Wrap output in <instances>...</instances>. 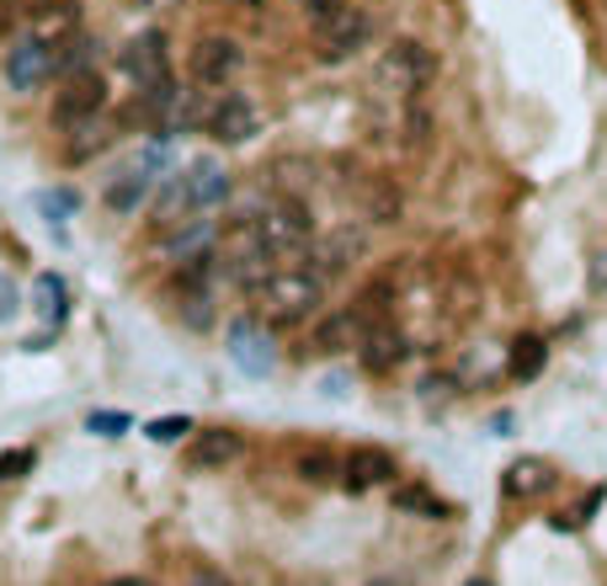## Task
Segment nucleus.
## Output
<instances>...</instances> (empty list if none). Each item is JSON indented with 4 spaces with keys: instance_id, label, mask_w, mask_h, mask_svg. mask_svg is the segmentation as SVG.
<instances>
[{
    "instance_id": "obj_1",
    "label": "nucleus",
    "mask_w": 607,
    "mask_h": 586,
    "mask_svg": "<svg viewBox=\"0 0 607 586\" xmlns=\"http://www.w3.org/2000/svg\"><path fill=\"white\" fill-rule=\"evenodd\" d=\"M256 304H267V326H272V331H293V326H304V320L320 315L325 278L310 272V267H278V272L261 283Z\"/></svg>"
},
{
    "instance_id": "obj_2",
    "label": "nucleus",
    "mask_w": 607,
    "mask_h": 586,
    "mask_svg": "<svg viewBox=\"0 0 607 586\" xmlns=\"http://www.w3.org/2000/svg\"><path fill=\"white\" fill-rule=\"evenodd\" d=\"M310 38L320 48V59L341 65L352 54H363L373 38V22H367L363 5L352 0H310Z\"/></svg>"
},
{
    "instance_id": "obj_3",
    "label": "nucleus",
    "mask_w": 607,
    "mask_h": 586,
    "mask_svg": "<svg viewBox=\"0 0 607 586\" xmlns=\"http://www.w3.org/2000/svg\"><path fill=\"white\" fill-rule=\"evenodd\" d=\"M437 81V54H432V43L421 38H395L384 54H378V65H373V85L378 91H389V96H427V85Z\"/></svg>"
},
{
    "instance_id": "obj_4",
    "label": "nucleus",
    "mask_w": 607,
    "mask_h": 586,
    "mask_svg": "<svg viewBox=\"0 0 607 586\" xmlns=\"http://www.w3.org/2000/svg\"><path fill=\"white\" fill-rule=\"evenodd\" d=\"M102 113H107V75L102 70H85V75H65L59 81V96H54V107H48V124L54 133H81V128L102 124Z\"/></svg>"
},
{
    "instance_id": "obj_5",
    "label": "nucleus",
    "mask_w": 607,
    "mask_h": 586,
    "mask_svg": "<svg viewBox=\"0 0 607 586\" xmlns=\"http://www.w3.org/2000/svg\"><path fill=\"white\" fill-rule=\"evenodd\" d=\"M48 81H59V43L27 27L22 38L5 48V85H11L16 96H33V91H43Z\"/></svg>"
},
{
    "instance_id": "obj_6",
    "label": "nucleus",
    "mask_w": 607,
    "mask_h": 586,
    "mask_svg": "<svg viewBox=\"0 0 607 586\" xmlns=\"http://www.w3.org/2000/svg\"><path fill=\"white\" fill-rule=\"evenodd\" d=\"M245 65V48L241 38H230V33H202L192 43V54H187V81L198 85V91H230L235 75H241Z\"/></svg>"
},
{
    "instance_id": "obj_7",
    "label": "nucleus",
    "mask_w": 607,
    "mask_h": 586,
    "mask_svg": "<svg viewBox=\"0 0 607 586\" xmlns=\"http://www.w3.org/2000/svg\"><path fill=\"white\" fill-rule=\"evenodd\" d=\"M202 128H208L219 144H245V139L261 133V107H256V96H245V91H208Z\"/></svg>"
},
{
    "instance_id": "obj_8",
    "label": "nucleus",
    "mask_w": 607,
    "mask_h": 586,
    "mask_svg": "<svg viewBox=\"0 0 607 586\" xmlns=\"http://www.w3.org/2000/svg\"><path fill=\"white\" fill-rule=\"evenodd\" d=\"M245 459V437L235 426H202L198 437L187 443V464L198 469V474H219V469H230V464Z\"/></svg>"
},
{
    "instance_id": "obj_9",
    "label": "nucleus",
    "mask_w": 607,
    "mask_h": 586,
    "mask_svg": "<svg viewBox=\"0 0 607 586\" xmlns=\"http://www.w3.org/2000/svg\"><path fill=\"white\" fill-rule=\"evenodd\" d=\"M405 358H410V336H405L395 320H384V326H367V331H363V347H358V363H363V374L384 378V374H395Z\"/></svg>"
},
{
    "instance_id": "obj_10",
    "label": "nucleus",
    "mask_w": 607,
    "mask_h": 586,
    "mask_svg": "<svg viewBox=\"0 0 607 586\" xmlns=\"http://www.w3.org/2000/svg\"><path fill=\"white\" fill-rule=\"evenodd\" d=\"M358 209H363V224L373 230H395L405 219V192L395 176H384V171H373L363 176V187H358Z\"/></svg>"
},
{
    "instance_id": "obj_11",
    "label": "nucleus",
    "mask_w": 607,
    "mask_h": 586,
    "mask_svg": "<svg viewBox=\"0 0 607 586\" xmlns=\"http://www.w3.org/2000/svg\"><path fill=\"white\" fill-rule=\"evenodd\" d=\"M341 469H347V454L341 448H330V443H299L293 454H288V474L299 480V485H341Z\"/></svg>"
},
{
    "instance_id": "obj_12",
    "label": "nucleus",
    "mask_w": 607,
    "mask_h": 586,
    "mask_svg": "<svg viewBox=\"0 0 607 586\" xmlns=\"http://www.w3.org/2000/svg\"><path fill=\"white\" fill-rule=\"evenodd\" d=\"M400 480V464L389 448H352L347 454V469H341V485L352 491V496H363V491H378V485H395Z\"/></svg>"
},
{
    "instance_id": "obj_13",
    "label": "nucleus",
    "mask_w": 607,
    "mask_h": 586,
    "mask_svg": "<svg viewBox=\"0 0 607 586\" xmlns=\"http://www.w3.org/2000/svg\"><path fill=\"white\" fill-rule=\"evenodd\" d=\"M555 464L549 459H512L501 469V502H538V496H549L555 491Z\"/></svg>"
},
{
    "instance_id": "obj_14",
    "label": "nucleus",
    "mask_w": 607,
    "mask_h": 586,
    "mask_svg": "<svg viewBox=\"0 0 607 586\" xmlns=\"http://www.w3.org/2000/svg\"><path fill=\"white\" fill-rule=\"evenodd\" d=\"M176 176H182V192H187V209L192 213L219 209L230 198V171L219 166V161H198V166L176 171Z\"/></svg>"
},
{
    "instance_id": "obj_15",
    "label": "nucleus",
    "mask_w": 607,
    "mask_h": 586,
    "mask_svg": "<svg viewBox=\"0 0 607 586\" xmlns=\"http://www.w3.org/2000/svg\"><path fill=\"white\" fill-rule=\"evenodd\" d=\"M150 187H155V150H150V155H139V161L122 171L118 181H107L102 203H107V209L122 219V213H133L139 203H144V198H150Z\"/></svg>"
},
{
    "instance_id": "obj_16",
    "label": "nucleus",
    "mask_w": 607,
    "mask_h": 586,
    "mask_svg": "<svg viewBox=\"0 0 607 586\" xmlns=\"http://www.w3.org/2000/svg\"><path fill=\"white\" fill-rule=\"evenodd\" d=\"M358 347H363V320H358L352 304H341V309H330V315L315 320V352L341 358V352H358Z\"/></svg>"
},
{
    "instance_id": "obj_17",
    "label": "nucleus",
    "mask_w": 607,
    "mask_h": 586,
    "mask_svg": "<svg viewBox=\"0 0 607 586\" xmlns=\"http://www.w3.org/2000/svg\"><path fill=\"white\" fill-rule=\"evenodd\" d=\"M544 368H549V341H544V336H533V331L517 336V341H512V352H506V378H512V384H533Z\"/></svg>"
},
{
    "instance_id": "obj_18",
    "label": "nucleus",
    "mask_w": 607,
    "mask_h": 586,
    "mask_svg": "<svg viewBox=\"0 0 607 586\" xmlns=\"http://www.w3.org/2000/svg\"><path fill=\"white\" fill-rule=\"evenodd\" d=\"M33 33L65 43L70 33H81V0H43L33 11Z\"/></svg>"
},
{
    "instance_id": "obj_19",
    "label": "nucleus",
    "mask_w": 607,
    "mask_h": 586,
    "mask_svg": "<svg viewBox=\"0 0 607 586\" xmlns=\"http://www.w3.org/2000/svg\"><path fill=\"white\" fill-rule=\"evenodd\" d=\"M85 70H102V43L91 33H70L59 43V81L65 75H85Z\"/></svg>"
},
{
    "instance_id": "obj_20",
    "label": "nucleus",
    "mask_w": 607,
    "mask_h": 586,
    "mask_svg": "<svg viewBox=\"0 0 607 586\" xmlns=\"http://www.w3.org/2000/svg\"><path fill=\"white\" fill-rule=\"evenodd\" d=\"M395 506H400V512H427L432 523H447V517H453V506L437 502L427 485H400V491H395Z\"/></svg>"
},
{
    "instance_id": "obj_21",
    "label": "nucleus",
    "mask_w": 607,
    "mask_h": 586,
    "mask_svg": "<svg viewBox=\"0 0 607 586\" xmlns=\"http://www.w3.org/2000/svg\"><path fill=\"white\" fill-rule=\"evenodd\" d=\"M176 298V315L187 331H208L213 326V309H208V289H187V293H171Z\"/></svg>"
},
{
    "instance_id": "obj_22",
    "label": "nucleus",
    "mask_w": 607,
    "mask_h": 586,
    "mask_svg": "<svg viewBox=\"0 0 607 586\" xmlns=\"http://www.w3.org/2000/svg\"><path fill=\"white\" fill-rule=\"evenodd\" d=\"M235 363H245L250 374H267V368H272V352H267V341L256 331L235 326Z\"/></svg>"
},
{
    "instance_id": "obj_23",
    "label": "nucleus",
    "mask_w": 607,
    "mask_h": 586,
    "mask_svg": "<svg viewBox=\"0 0 607 586\" xmlns=\"http://www.w3.org/2000/svg\"><path fill=\"white\" fill-rule=\"evenodd\" d=\"M33 469H38V448H5L0 454V485H11V480H22Z\"/></svg>"
},
{
    "instance_id": "obj_24",
    "label": "nucleus",
    "mask_w": 607,
    "mask_h": 586,
    "mask_svg": "<svg viewBox=\"0 0 607 586\" xmlns=\"http://www.w3.org/2000/svg\"><path fill=\"white\" fill-rule=\"evenodd\" d=\"M607 502V485H592L586 496H581V506L570 512V517H555V528H586L592 517H597V506Z\"/></svg>"
},
{
    "instance_id": "obj_25",
    "label": "nucleus",
    "mask_w": 607,
    "mask_h": 586,
    "mask_svg": "<svg viewBox=\"0 0 607 586\" xmlns=\"http://www.w3.org/2000/svg\"><path fill=\"white\" fill-rule=\"evenodd\" d=\"M38 298H43V315L59 326V320H65V283H59L54 272H43L38 278Z\"/></svg>"
},
{
    "instance_id": "obj_26",
    "label": "nucleus",
    "mask_w": 607,
    "mask_h": 586,
    "mask_svg": "<svg viewBox=\"0 0 607 586\" xmlns=\"http://www.w3.org/2000/svg\"><path fill=\"white\" fill-rule=\"evenodd\" d=\"M133 421L122 417V411H96V417H85V432H96V437H122Z\"/></svg>"
},
{
    "instance_id": "obj_27",
    "label": "nucleus",
    "mask_w": 607,
    "mask_h": 586,
    "mask_svg": "<svg viewBox=\"0 0 607 586\" xmlns=\"http://www.w3.org/2000/svg\"><path fill=\"white\" fill-rule=\"evenodd\" d=\"M187 432H198V426H192V417H161V421H150V437H155V443H176V437H187Z\"/></svg>"
},
{
    "instance_id": "obj_28",
    "label": "nucleus",
    "mask_w": 607,
    "mask_h": 586,
    "mask_svg": "<svg viewBox=\"0 0 607 586\" xmlns=\"http://www.w3.org/2000/svg\"><path fill=\"white\" fill-rule=\"evenodd\" d=\"M187 586H235V582H230V576H224L219 565H198V571H192V582H187Z\"/></svg>"
},
{
    "instance_id": "obj_29",
    "label": "nucleus",
    "mask_w": 607,
    "mask_h": 586,
    "mask_svg": "<svg viewBox=\"0 0 607 586\" xmlns=\"http://www.w3.org/2000/svg\"><path fill=\"white\" fill-rule=\"evenodd\" d=\"M592 293H597V298H607V251L592 256Z\"/></svg>"
},
{
    "instance_id": "obj_30",
    "label": "nucleus",
    "mask_w": 607,
    "mask_h": 586,
    "mask_svg": "<svg viewBox=\"0 0 607 586\" xmlns=\"http://www.w3.org/2000/svg\"><path fill=\"white\" fill-rule=\"evenodd\" d=\"M70 209H81V198H75V192H54V198H48V213H54V224H59V213H70Z\"/></svg>"
},
{
    "instance_id": "obj_31",
    "label": "nucleus",
    "mask_w": 607,
    "mask_h": 586,
    "mask_svg": "<svg viewBox=\"0 0 607 586\" xmlns=\"http://www.w3.org/2000/svg\"><path fill=\"white\" fill-rule=\"evenodd\" d=\"M464 586H495V582H490V576H469V582H464Z\"/></svg>"
},
{
    "instance_id": "obj_32",
    "label": "nucleus",
    "mask_w": 607,
    "mask_h": 586,
    "mask_svg": "<svg viewBox=\"0 0 607 586\" xmlns=\"http://www.w3.org/2000/svg\"><path fill=\"white\" fill-rule=\"evenodd\" d=\"M0 5H11V0H0Z\"/></svg>"
}]
</instances>
